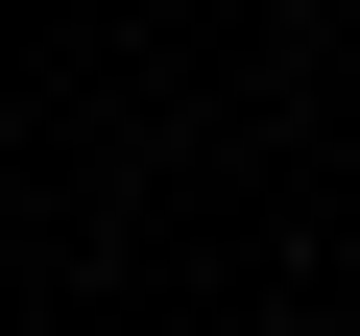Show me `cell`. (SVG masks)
I'll use <instances>...</instances> for the list:
<instances>
[]
</instances>
